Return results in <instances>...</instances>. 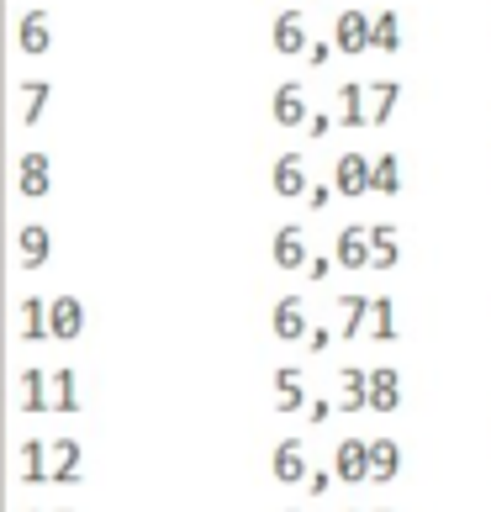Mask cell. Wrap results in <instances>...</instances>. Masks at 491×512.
<instances>
[{
	"label": "cell",
	"mask_w": 491,
	"mask_h": 512,
	"mask_svg": "<svg viewBox=\"0 0 491 512\" xmlns=\"http://www.w3.org/2000/svg\"><path fill=\"white\" fill-rule=\"evenodd\" d=\"M396 465H402V449H396L391 439H381V444L365 454V476H375V481H391Z\"/></svg>",
	"instance_id": "1"
},
{
	"label": "cell",
	"mask_w": 491,
	"mask_h": 512,
	"mask_svg": "<svg viewBox=\"0 0 491 512\" xmlns=\"http://www.w3.org/2000/svg\"><path fill=\"white\" fill-rule=\"evenodd\" d=\"M396 396H402V391H396V370H375L370 386H365V402H370L375 412H391Z\"/></svg>",
	"instance_id": "2"
},
{
	"label": "cell",
	"mask_w": 491,
	"mask_h": 512,
	"mask_svg": "<svg viewBox=\"0 0 491 512\" xmlns=\"http://www.w3.org/2000/svg\"><path fill=\"white\" fill-rule=\"evenodd\" d=\"M338 191H349V196L370 191V164H365L360 154H349L344 164H338Z\"/></svg>",
	"instance_id": "3"
},
{
	"label": "cell",
	"mask_w": 491,
	"mask_h": 512,
	"mask_svg": "<svg viewBox=\"0 0 491 512\" xmlns=\"http://www.w3.org/2000/svg\"><path fill=\"white\" fill-rule=\"evenodd\" d=\"M365 454H370L365 444L349 439L344 449H338V476H344V481H365Z\"/></svg>",
	"instance_id": "4"
},
{
	"label": "cell",
	"mask_w": 491,
	"mask_h": 512,
	"mask_svg": "<svg viewBox=\"0 0 491 512\" xmlns=\"http://www.w3.org/2000/svg\"><path fill=\"white\" fill-rule=\"evenodd\" d=\"M360 402H365L360 370H344V375H338V407H360Z\"/></svg>",
	"instance_id": "5"
},
{
	"label": "cell",
	"mask_w": 491,
	"mask_h": 512,
	"mask_svg": "<svg viewBox=\"0 0 491 512\" xmlns=\"http://www.w3.org/2000/svg\"><path fill=\"white\" fill-rule=\"evenodd\" d=\"M370 259L381 264V270H391V264H396V233H391V227H375V249H370Z\"/></svg>",
	"instance_id": "6"
},
{
	"label": "cell",
	"mask_w": 491,
	"mask_h": 512,
	"mask_svg": "<svg viewBox=\"0 0 491 512\" xmlns=\"http://www.w3.org/2000/svg\"><path fill=\"white\" fill-rule=\"evenodd\" d=\"M338 37H344V48H349V53H354V48H365V37H370L365 16H344V22H338Z\"/></svg>",
	"instance_id": "7"
},
{
	"label": "cell",
	"mask_w": 491,
	"mask_h": 512,
	"mask_svg": "<svg viewBox=\"0 0 491 512\" xmlns=\"http://www.w3.org/2000/svg\"><path fill=\"white\" fill-rule=\"evenodd\" d=\"M370 333H375V338H391V333H396L391 301H375V307H370Z\"/></svg>",
	"instance_id": "8"
},
{
	"label": "cell",
	"mask_w": 491,
	"mask_h": 512,
	"mask_svg": "<svg viewBox=\"0 0 491 512\" xmlns=\"http://www.w3.org/2000/svg\"><path fill=\"white\" fill-rule=\"evenodd\" d=\"M391 106H396V85H375V96H370V117H375V122H386V117H391Z\"/></svg>",
	"instance_id": "9"
},
{
	"label": "cell",
	"mask_w": 491,
	"mask_h": 512,
	"mask_svg": "<svg viewBox=\"0 0 491 512\" xmlns=\"http://www.w3.org/2000/svg\"><path fill=\"white\" fill-rule=\"evenodd\" d=\"M370 185H375V191H396V185H402V175H396V159H381V164H375V175H370Z\"/></svg>",
	"instance_id": "10"
},
{
	"label": "cell",
	"mask_w": 491,
	"mask_h": 512,
	"mask_svg": "<svg viewBox=\"0 0 491 512\" xmlns=\"http://www.w3.org/2000/svg\"><path fill=\"white\" fill-rule=\"evenodd\" d=\"M375 43H381V53H396V16H381V22H375Z\"/></svg>",
	"instance_id": "11"
},
{
	"label": "cell",
	"mask_w": 491,
	"mask_h": 512,
	"mask_svg": "<svg viewBox=\"0 0 491 512\" xmlns=\"http://www.w3.org/2000/svg\"><path fill=\"white\" fill-rule=\"evenodd\" d=\"M344 264H365V233H344Z\"/></svg>",
	"instance_id": "12"
},
{
	"label": "cell",
	"mask_w": 491,
	"mask_h": 512,
	"mask_svg": "<svg viewBox=\"0 0 491 512\" xmlns=\"http://www.w3.org/2000/svg\"><path fill=\"white\" fill-rule=\"evenodd\" d=\"M338 111H344V122H360V90H344V101H338Z\"/></svg>",
	"instance_id": "13"
},
{
	"label": "cell",
	"mask_w": 491,
	"mask_h": 512,
	"mask_svg": "<svg viewBox=\"0 0 491 512\" xmlns=\"http://www.w3.org/2000/svg\"><path fill=\"white\" fill-rule=\"evenodd\" d=\"M354 328H360V296L344 301V333H354Z\"/></svg>",
	"instance_id": "14"
}]
</instances>
